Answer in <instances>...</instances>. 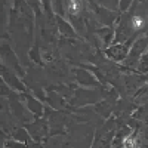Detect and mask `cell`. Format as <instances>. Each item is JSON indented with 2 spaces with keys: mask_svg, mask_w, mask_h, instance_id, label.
<instances>
[{
  "mask_svg": "<svg viewBox=\"0 0 148 148\" xmlns=\"http://www.w3.org/2000/svg\"><path fill=\"white\" fill-rule=\"evenodd\" d=\"M107 53H108V56H111L116 61H121L127 56V46L126 45H116L111 49H108Z\"/></svg>",
  "mask_w": 148,
  "mask_h": 148,
  "instance_id": "obj_1",
  "label": "cell"
},
{
  "mask_svg": "<svg viewBox=\"0 0 148 148\" xmlns=\"http://www.w3.org/2000/svg\"><path fill=\"white\" fill-rule=\"evenodd\" d=\"M80 10V2L79 0H68V12L71 15H77Z\"/></svg>",
  "mask_w": 148,
  "mask_h": 148,
  "instance_id": "obj_2",
  "label": "cell"
},
{
  "mask_svg": "<svg viewBox=\"0 0 148 148\" xmlns=\"http://www.w3.org/2000/svg\"><path fill=\"white\" fill-rule=\"evenodd\" d=\"M36 99H30L28 101V107H30V110H31V113H34V114H42V105L39 104V102H34Z\"/></svg>",
  "mask_w": 148,
  "mask_h": 148,
  "instance_id": "obj_3",
  "label": "cell"
},
{
  "mask_svg": "<svg viewBox=\"0 0 148 148\" xmlns=\"http://www.w3.org/2000/svg\"><path fill=\"white\" fill-rule=\"evenodd\" d=\"M123 147L125 148H138L136 147V138H133V136L125 138L123 139Z\"/></svg>",
  "mask_w": 148,
  "mask_h": 148,
  "instance_id": "obj_4",
  "label": "cell"
},
{
  "mask_svg": "<svg viewBox=\"0 0 148 148\" xmlns=\"http://www.w3.org/2000/svg\"><path fill=\"white\" fill-rule=\"evenodd\" d=\"M6 147L8 148H24V145H21V144H12V142L6 144Z\"/></svg>",
  "mask_w": 148,
  "mask_h": 148,
  "instance_id": "obj_5",
  "label": "cell"
},
{
  "mask_svg": "<svg viewBox=\"0 0 148 148\" xmlns=\"http://www.w3.org/2000/svg\"><path fill=\"white\" fill-rule=\"evenodd\" d=\"M139 148H145V147H139Z\"/></svg>",
  "mask_w": 148,
  "mask_h": 148,
  "instance_id": "obj_6",
  "label": "cell"
}]
</instances>
